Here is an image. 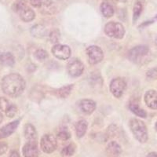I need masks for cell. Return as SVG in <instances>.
Masks as SVG:
<instances>
[{"mask_svg": "<svg viewBox=\"0 0 157 157\" xmlns=\"http://www.w3.org/2000/svg\"><path fill=\"white\" fill-rule=\"evenodd\" d=\"M1 86L6 94L15 98L23 93L25 88V81L19 74L12 73L2 78Z\"/></svg>", "mask_w": 157, "mask_h": 157, "instance_id": "1", "label": "cell"}, {"mask_svg": "<svg viewBox=\"0 0 157 157\" xmlns=\"http://www.w3.org/2000/svg\"><path fill=\"white\" fill-rule=\"evenodd\" d=\"M130 128L134 137L140 143H145L148 141V130L144 122L138 119H132L130 121Z\"/></svg>", "mask_w": 157, "mask_h": 157, "instance_id": "2", "label": "cell"}, {"mask_svg": "<svg viewBox=\"0 0 157 157\" xmlns=\"http://www.w3.org/2000/svg\"><path fill=\"white\" fill-rule=\"evenodd\" d=\"M149 54V48L145 45L137 46L128 52L127 57L135 64H141Z\"/></svg>", "mask_w": 157, "mask_h": 157, "instance_id": "3", "label": "cell"}, {"mask_svg": "<svg viewBox=\"0 0 157 157\" xmlns=\"http://www.w3.org/2000/svg\"><path fill=\"white\" fill-rule=\"evenodd\" d=\"M105 32L109 37L121 39L125 35V29L121 23L110 21L105 26Z\"/></svg>", "mask_w": 157, "mask_h": 157, "instance_id": "4", "label": "cell"}, {"mask_svg": "<svg viewBox=\"0 0 157 157\" xmlns=\"http://www.w3.org/2000/svg\"><path fill=\"white\" fill-rule=\"evenodd\" d=\"M57 146V139L51 134H45L40 141V148L45 153H52Z\"/></svg>", "mask_w": 157, "mask_h": 157, "instance_id": "5", "label": "cell"}, {"mask_svg": "<svg viewBox=\"0 0 157 157\" xmlns=\"http://www.w3.org/2000/svg\"><path fill=\"white\" fill-rule=\"evenodd\" d=\"M86 55L90 64L100 63L104 58V54L101 49L97 46H90L86 49Z\"/></svg>", "mask_w": 157, "mask_h": 157, "instance_id": "6", "label": "cell"}, {"mask_svg": "<svg viewBox=\"0 0 157 157\" xmlns=\"http://www.w3.org/2000/svg\"><path fill=\"white\" fill-rule=\"evenodd\" d=\"M127 84L125 80L122 78H116L112 80L110 83V91L115 98H120L123 96L126 89Z\"/></svg>", "mask_w": 157, "mask_h": 157, "instance_id": "7", "label": "cell"}, {"mask_svg": "<svg viewBox=\"0 0 157 157\" xmlns=\"http://www.w3.org/2000/svg\"><path fill=\"white\" fill-rule=\"evenodd\" d=\"M67 71L71 76H80L84 71L83 64L78 59H72L67 64Z\"/></svg>", "mask_w": 157, "mask_h": 157, "instance_id": "8", "label": "cell"}, {"mask_svg": "<svg viewBox=\"0 0 157 157\" xmlns=\"http://www.w3.org/2000/svg\"><path fill=\"white\" fill-rule=\"evenodd\" d=\"M52 54L60 60H67L71 56V49L67 45L56 44L51 50Z\"/></svg>", "mask_w": 157, "mask_h": 157, "instance_id": "9", "label": "cell"}, {"mask_svg": "<svg viewBox=\"0 0 157 157\" xmlns=\"http://www.w3.org/2000/svg\"><path fill=\"white\" fill-rule=\"evenodd\" d=\"M22 153L24 157H38L39 148L36 141H29L23 147Z\"/></svg>", "mask_w": 157, "mask_h": 157, "instance_id": "10", "label": "cell"}, {"mask_svg": "<svg viewBox=\"0 0 157 157\" xmlns=\"http://www.w3.org/2000/svg\"><path fill=\"white\" fill-rule=\"evenodd\" d=\"M18 125H19V120H15L0 128V139L10 136L16 130Z\"/></svg>", "mask_w": 157, "mask_h": 157, "instance_id": "11", "label": "cell"}, {"mask_svg": "<svg viewBox=\"0 0 157 157\" xmlns=\"http://www.w3.org/2000/svg\"><path fill=\"white\" fill-rule=\"evenodd\" d=\"M79 109L85 114L90 115L93 113L96 109V103L90 99H83L78 103Z\"/></svg>", "mask_w": 157, "mask_h": 157, "instance_id": "12", "label": "cell"}, {"mask_svg": "<svg viewBox=\"0 0 157 157\" xmlns=\"http://www.w3.org/2000/svg\"><path fill=\"white\" fill-rule=\"evenodd\" d=\"M145 101L146 105L152 109H157V91L149 90L145 94Z\"/></svg>", "mask_w": 157, "mask_h": 157, "instance_id": "13", "label": "cell"}, {"mask_svg": "<svg viewBox=\"0 0 157 157\" xmlns=\"http://www.w3.org/2000/svg\"><path fill=\"white\" fill-rule=\"evenodd\" d=\"M17 13L19 14L21 19L25 22L32 21L36 17V13L34 10L31 9L28 5L24 6L21 10H19Z\"/></svg>", "mask_w": 157, "mask_h": 157, "instance_id": "14", "label": "cell"}, {"mask_svg": "<svg viewBox=\"0 0 157 157\" xmlns=\"http://www.w3.org/2000/svg\"><path fill=\"white\" fill-rule=\"evenodd\" d=\"M122 152L120 145L116 141H111L106 147V154L109 157L120 156Z\"/></svg>", "mask_w": 157, "mask_h": 157, "instance_id": "15", "label": "cell"}, {"mask_svg": "<svg viewBox=\"0 0 157 157\" xmlns=\"http://www.w3.org/2000/svg\"><path fill=\"white\" fill-rule=\"evenodd\" d=\"M100 10L102 15L106 18L112 17L114 15V8L112 6V4L108 1H104L101 2L100 6Z\"/></svg>", "mask_w": 157, "mask_h": 157, "instance_id": "16", "label": "cell"}, {"mask_svg": "<svg viewBox=\"0 0 157 157\" xmlns=\"http://www.w3.org/2000/svg\"><path fill=\"white\" fill-rule=\"evenodd\" d=\"M0 63L6 66H13L15 64V58L10 53L2 52L0 53Z\"/></svg>", "mask_w": 157, "mask_h": 157, "instance_id": "17", "label": "cell"}, {"mask_svg": "<svg viewBox=\"0 0 157 157\" xmlns=\"http://www.w3.org/2000/svg\"><path fill=\"white\" fill-rule=\"evenodd\" d=\"M25 137L29 141H36L37 138V132L35 127L32 124H26L25 127Z\"/></svg>", "mask_w": 157, "mask_h": 157, "instance_id": "18", "label": "cell"}, {"mask_svg": "<svg viewBox=\"0 0 157 157\" xmlns=\"http://www.w3.org/2000/svg\"><path fill=\"white\" fill-rule=\"evenodd\" d=\"M129 109L134 114H135L136 116H139L141 118H146L147 113L144 109H141L138 104L136 101H130V104H129Z\"/></svg>", "mask_w": 157, "mask_h": 157, "instance_id": "19", "label": "cell"}, {"mask_svg": "<svg viewBox=\"0 0 157 157\" xmlns=\"http://www.w3.org/2000/svg\"><path fill=\"white\" fill-rule=\"evenodd\" d=\"M86 130H87V122L86 120H79L75 124V133H76L77 137L79 138L86 134Z\"/></svg>", "mask_w": 157, "mask_h": 157, "instance_id": "20", "label": "cell"}, {"mask_svg": "<svg viewBox=\"0 0 157 157\" xmlns=\"http://www.w3.org/2000/svg\"><path fill=\"white\" fill-rule=\"evenodd\" d=\"M31 33L32 36L36 38H43L45 36H47V30L43 25H36L32 28Z\"/></svg>", "mask_w": 157, "mask_h": 157, "instance_id": "21", "label": "cell"}, {"mask_svg": "<svg viewBox=\"0 0 157 157\" xmlns=\"http://www.w3.org/2000/svg\"><path fill=\"white\" fill-rule=\"evenodd\" d=\"M73 88V85H67L61 87L57 90V96L60 98H66L71 94Z\"/></svg>", "mask_w": 157, "mask_h": 157, "instance_id": "22", "label": "cell"}, {"mask_svg": "<svg viewBox=\"0 0 157 157\" xmlns=\"http://www.w3.org/2000/svg\"><path fill=\"white\" fill-rule=\"evenodd\" d=\"M143 10V5L140 1H137L134 6L133 9V21L135 22L141 16Z\"/></svg>", "mask_w": 157, "mask_h": 157, "instance_id": "23", "label": "cell"}, {"mask_svg": "<svg viewBox=\"0 0 157 157\" xmlns=\"http://www.w3.org/2000/svg\"><path fill=\"white\" fill-rule=\"evenodd\" d=\"M75 152V145L74 144H69L67 146L64 147L62 150H61V155L64 157H68L73 155Z\"/></svg>", "mask_w": 157, "mask_h": 157, "instance_id": "24", "label": "cell"}, {"mask_svg": "<svg viewBox=\"0 0 157 157\" xmlns=\"http://www.w3.org/2000/svg\"><path fill=\"white\" fill-rule=\"evenodd\" d=\"M34 56L37 60H39V61H44V60H46V59L48 57L49 55L46 50L39 49V50H37L35 52Z\"/></svg>", "mask_w": 157, "mask_h": 157, "instance_id": "25", "label": "cell"}, {"mask_svg": "<svg viewBox=\"0 0 157 157\" xmlns=\"http://www.w3.org/2000/svg\"><path fill=\"white\" fill-rule=\"evenodd\" d=\"M11 106V104L8 99L6 98H0V110H2V112H6L10 107Z\"/></svg>", "mask_w": 157, "mask_h": 157, "instance_id": "26", "label": "cell"}, {"mask_svg": "<svg viewBox=\"0 0 157 157\" xmlns=\"http://www.w3.org/2000/svg\"><path fill=\"white\" fill-rule=\"evenodd\" d=\"M25 6H27L26 0H17L14 4L13 5V10L16 13H18L19 10H21Z\"/></svg>", "mask_w": 157, "mask_h": 157, "instance_id": "27", "label": "cell"}, {"mask_svg": "<svg viewBox=\"0 0 157 157\" xmlns=\"http://www.w3.org/2000/svg\"><path fill=\"white\" fill-rule=\"evenodd\" d=\"M60 38H61V35H60L59 30L57 29H54L50 33V39L52 43H57L60 40Z\"/></svg>", "mask_w": 157, "mask_h": 157, "instance_id": "28", "label": "cell"}, {"mask_svg": "<svg viewBox=\"0 0 157 157\" xmlns=\"http://www.w3.org/2000/svg\"><path fill=\"white\" fill-rule=\"evenodd\" d=\"M57 137L61 141H67L71 137V134L67 130H61L57 134Z\"/></svg>", "mask_w": 157, "mask_h": 157, "instance_id": "29", "label": "cell"}, {"mask_svg": "<svg viewBox=\"0 0 157 157\" xmlns=\"http://www.w3.org/2000/svg\"><path fill=\"white\" fill-rule=\"evenodd\" d=\"M17 112V106L14 105H11L10 107L6 112V116L8 117L12 118L16 115Z\"/></svg>", "mask_w": 157, "mask_h": 157, "instance_id": "30", "label": "cell"}, {"mask_svg": "<svg viewBox=\"0 0 157 157\" xmlns=\"http://www.w3.org/2000/svg\"><path fill=\"white\" fill-rule=\"evenodd\" d=\"M30 3L32 6L36 8H41L43 6V1L42 0H30Z\"/></svg>", "mask_w": 157, "mask_h": 157, "instance_id": "31", "label": "cell"}, {"mask_svg": "<svg viewBox=\"0 0 157 157\" xmlns=\"http://www.w3.org/2000/svg\"><path fill=\"white\" fill-rule=\"evenodd\" d=\"M147 76L150 78H155L157 77V69L156 68H153L148 71L147 73Z\"/></svg>", "mask_w": 157, "mask_h": 157, "instance_id": "32", "label": "cell"}, {"mask_svg": "<svg viewBox=\"0 0 157 157\" xmlns=\"http://www.w3.org/2000/svg\"><path fill=\"white\" fill-rule=\"evenodd\" d=\"M7 148L8 145L5 142L0 141V155H2V154L5 153L7 151Z\"/></svg>", "mask_w": 157, "mask_h": 157, "instance_id": "33", "label": "cell"}, {"mask_svg": "<svg viewBox=\"0 0 157 157\" xmlns=\"http://www.w3.org/2000/svg\"><path fill=\"white\" fill-rule=\"evenodd\" d=\"M10 157H20V155L17 151H12V152H10Z\"/></svg>", "mask_w": 157, "mask_h": 157, "instance_id": "34", "label": "cell"}, {"mask_svg": "<svg viewBox=\"0 0 157 157\" xmlns=\"http://www.w3.org/2000/svg\"><path fill=\"white\" fill-rule=\"evenodd\" d=\"M147 157H157V152H149V153L148 154V155H147Z\"/></svg>", "mask_w": 157, "mask_h": 157, "instance_id": "35", "label": "cell"}, {"mask_svg": "<svg viewBox=\"0 0 157 157\" xmlns=\"http://www.w3.org/2000/svg\"><path fill=\"white\" fill-rule=\"evenodd\" d=\"M2 119H3V116H2V113H0V123H1V122L2 121Z\"/></svg>", "mask_w": 157, "mask_h": 157, "instance_id": "36", "label": "cell"}, {"mask_svg": "<svg viewBox=\"0 0 157 157\" xmlns=\"http://www.w3.org/2000/svg\"><path fill=\"white\" fill-rule=\"evenodd\" d=\"M118 2H126L127 0H117Z\"/></svg>", "mask_w": 157, "mask_h": 157, "instance_id": "37", "label": "cell"}, {"mask_svg": "<svg viewBox=\"0 0 157 157\" xmlns=\"http://www.w3.org/2000/svg\"><path fill=\"white\" fill-rule=\"evenodd\" d=\"M155 130H157V122L155 123Z\"/></svg>", "mask_w": 157, "mask_h": 157, "instance_id": "38", "label": "cell"}, {"mask_svg": "<svg viewBox=\"0 0 157 157\" xmlns=\"http://www.w3.org/2000/svg\"><path fill=\"white\" fill-rule=\"evenodd\" d=\"M155 43H156V45H157V39H155Z\"/></svg>", "mask_w": 157, "mask_h": 157, "instance_id": "39", "label": "cell"}]
</instances>
